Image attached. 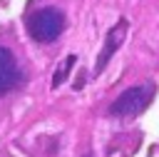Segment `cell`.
<instances>
[{"instance_id":"cell-1","label":"cell","mask_w":159,"mask_h":157,"mask_svg":"<svg viewBox=\"0 0 159 157\" xmlns=\"http://www.w3.org/2000/svg\"><path fill=\"white\" fill-rule=\"evenodd\" d=\"M65 25H67V20H65V12L60 7H40L25 17V27H27L30 37L40 45L55 42L62 35Z\"/></svg>"},{"instance_id":"cell-2","label":"cell","mask_w":159,"mask_h":157,"mask_svg":"<svg viewBox=\"0 0 159 157\" xmlns=\"http://www.w3.org/2000/svg\"><path fill=\"white\" fill-rule=\"evenodd\" d=\"M154 97V85L144 82V85H134L127 87L112 105H109V115L112 117H137Z\"/></svg>"},{"instance_id":"cell-3","label":"cell","mask_w":159,"mask_h":157,"mask_svg":"<svg viewBox=\"0 0 159 157\" xmlns=\"http://www.w3.org/2000/svg\"><path fill=\"white\" fill-rule=\"evenodd\" d=\"M22 82V67L10 47L0 45V97L10 95Z\"/></svg>"},{"instance_id":"cell-4","label":"cell","mask_w":159,"mask_h":157,"mask_svg":"<svg viewBox=\"0 0 159 157\" xmlns=\"http://www.w3.org/2000/svg\"><path fill=\"white\" fill-rule=\"evenodd\" d=\"M124 32H127V20H119L109 32H107V40H104V47H102V52H99V57H97V65H94V72L99 75L104 67H107V62L112 60V55L117 52V47L122 45V40H124Z\"/></svg>"},{"instance_id":"cell-5","label":"cell","mask_w":159,"mask_h":157,"mask_svg":"<svg viewBox=\"0 0 159 157\" xmlns=\"http://www.w3.org/2000/svg\"><path fill=\"white\" fill-rule=\"evenodd\" d=\"M77 62V57L75 55H67L65 60H62V65L57 67V72H55V77H52V87H60L65 80H67V75H70V70H72V65Z\"/></svg>"},{"instance_id":"cell-6","label":"cell","mask_w":159,"mask_h":157,"mask_svg":"<svg viewBox=\"0 0 159 157\" xmlns=\"http://www.w3.org/2000/svg\"><path fill=\"white\" fill-rule=\"evenodd\" d=\"M87 157H89V155H87Z\"/></svg>"}]
</instances>
